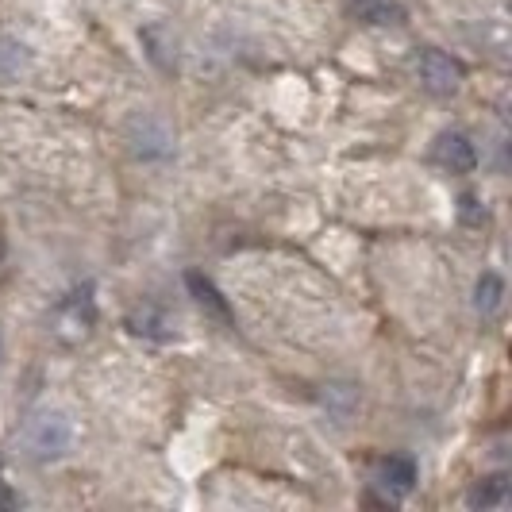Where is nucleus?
<instances>
[{
	"instance_id": "f257e3e1",
	"label": "nucleus",
	"mask_w": 512,
	"mask_h": 512,
	"mask_svg": "<svg viewBox=\"0 0 512 512\" xmlns=\"http://www.w3.org/2000/svg\"><path fill=\"white\" fill-rule=\"evenodd\" d=\"M24 443L27 451H31V459L54 462L70 451L74 428H70V420L62 412H35L24 428Z\"/></svg>"
},
{
	"instance_id": "f03ea898",
	"label": "nucleus",
	"mask_w": 512,
	"mask_h": 512,
	"mask_svg": "<svg viewBox=\"0 0 512 512\" xmlns=\"http://www.w3.org/2000/svg\"><path fill=\"white\" fill-rule=\"evenodd\" d=\"M412 70H416V81H420L432 97H455L462 89V66L451 54L436 51V47L416 54V58H412Z\"/></svg>"
},
{
	"instance_id": "7ed1b4c3",
	"label": "nucleus",
	"mask_w": 512,
	"mask_h": 512,
	"mask_svg": "<svg viewBox=\"0 0 512 512\" xmlns=\"http://www.w3.org/2000/svg\"><path fill=\"white\" fill-rule=\"evenodd\" d=\"M54 320H58V335H66V339H85V335L93 332V324H97L93 289H89V285H85V289H74V293L58 305Z\"/></svg>"
},
{
	"instance_id": "20e7f679",
	"label": "nucleus",
	"mask_w": 512,
	"mask_h": 512,
	"mask_svg": "<svg viewBox=\"0 0 512 512\" xmlns=\"http://www.w3.org/2000/svg\"><path fill=\"white\" fill-rule=\"evenodd\" d=\"M128 139L139 158H166V154L174 151V135L166 131L162 120H154V116H147V112L131 120Z\"/></svg>"
},
{
	"instance_id": "39448f33",
	"label": "nucleus",
	"mask_w": 512,
	"mask_h": 512,
	"mask_svg": "<svg viewBox=\"0 0 512 512\" xmlns=\"http://www.w3.org/2000/svg\"><path fill=\"white\" fill-rule=\"evenodd\" d=\"M432 158L451 174H470L478 166V151H474L470 135H462V131H443L432 147Z\"/></svg>"
},
{
	"instance_id": "423d86ee",
	"label": "nucleus",
	"mask_w": 512,
	"mask_h": 512,
	"mask_svg": "<svg viewBox=\"0 0 512 512\" xmlns=\"http://www.w3.org/2000/svg\"><path fill=\"white\" fill-rule=\"evenodd\" d=\"M31 66H35L31 47L20 43L16 35H0V89L24 81V77L31 74Z\"/></svg>"
},
{
	"instance_id": "0eeeda50",
	"label": "nucleus",
	"mask_w": 512,
	"mask_h": 512,
	"mask_svg": "<svg viewBox=\"0 0 512 512\" xmlns=\"http://www.w3.org/2000/svg\"><path fill=\"white\" fill-rule=\"evenodd\" d=\"M374 482H378V489L389 493V501H401L416 486V462L405 459V455H389V459L378 462Z\"/></svg>"
},
{
	"instance_id": "6e6552de",
	"label": "nucleus",
	"mask_w": 512,
	"mask_h": 512,
	"mask_svg": "<svg viewBox=\"0 0 512 512\" xmlns=\"http://www.w3.org/2000/svg\"><path fill=\"white\" fill-rule=\"evenodd\" d=\"M347 8H351V16L359 24H370V27H401L409 20V12H405L401 0H351Z\"/></svg>"
},
{
	"instance_id": "1a4fd4ad",
	"label": "nucleus",
	"mask_w": 512,
	"mask_h": 512,
	"mask_svg": "<svg viewBox=\"0 0 512 512\" xmlns=\"http://www.w3.org/2000/svg\"><path fill=\"white\" fill-rule=\"evenodd\" d=\"M512 501V482L509 474H489L482 478L478 486L466 493V509L474 512H493V509H505Z\"/></svg>"
},
{
	"instance_id": "9d476101",
	"label": "nucleus",
	"mask_w": 512,
	"mask_h": 512,
	"mask_svg": "<svg viewBox=\"0 0 512 512\" xmlns=\"http://www.w3.org/2000/svg\"><path fill=\"white\" fill-rule=\"evenodd\" d=\"M185 285H189L193 301L205 308V312H212L220 324H231V308H228V301H224V293L212 285V278L197 274V270H189V274H185Z\"/></svg>"
},
{
	"instance_id": "9b49d317",
	"label": "nucleus",
	"mask_w": 512,
	"mask_h": 512,
	"mask_svg": "<svg viewBox=\"0 0 512 512\" xmlns=\"http://www.w3.org/2000/svg\"><path fill=\"white\" fill-rule=\"evenodd\" d=\"M501 305H505V278L486 270V274L478 278V285H474V308H478L482 316H497Z\"/></svg>"
},
{
	"instance_id": "f8f14e48",
	"label": "nucleus",
	"mask_w": 512,
	"mask_h": 512,
	"mask_svg": "<svg viewBox=\"0 0 512 512\" xmlns=\"http://www.w3.org/2000/svg\"><path fill=\"white\" fill-rule=\"evenodd\" d=\"M128 324H131V332L135 335H151V339H166L158 328H166V332H170V316H166V312H158V308H151V305L139 308Z\"/></svg>"
},
{
	"instance_id": "ddd939ff",
	"label": "nucleus",
	"mask_w": 512,
	"mask_h": 512,
	"mask_svg": "<svg viewBox=\"0 0 512 512\" xmlns=\"http://www.w3.org/2000/svg\"><path fill=\"white\" fill-rule=\"evenodd\" d=\"M459 216L466 228H482L486 224V208H482V201L474 193H462L459 197Z\"/></svg>"
},
{
	"instance_id": "4468645a",
	"label": "nucleus",
	"mask_w": 512,
	"mask_h": 512,
	"mask_svg": "<svg viewBox=\"0 0 512 512\" xmlns=\"http://www.w3.org/2000/svg\"><path fill=\"white\" fill-rule=\"evenodd\" d=\"M16 505H20V497L4 486V474H0V509H16Z\"/></svg>"
}]
</instances>
